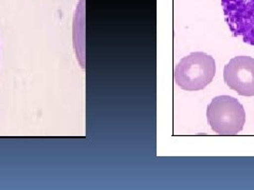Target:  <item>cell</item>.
I'll return each mask as SVG.
<instances>
[{
  "label": "cell",
  "instance_id": "1",
  "mask_svg": "<svg viewBox=\"0 0 254 190\" xmlns=\"http://www.w3.org/2000/svg\"><path fill=\"white\" fill-rule=\"evenodd\" d=\"M216 63L211 55L193 52L182 57L174 70V79L182 90L199 91L212 83Z\"/></svg>",
  "mask_w": 254,
  "mask_h": 190
},
{
  "label": "cell",
  "instance_id": "2",
  "mask_svg": "<svg viewBox=\"0 0 254 190\" xmlns=\"http://www.w3.org/2000/svg\"><path fill=\"white\" fill-rule=\"evenodd\" d=\"M206 118L214 132L220 136H235L244 129L246 112L235 97L220 95L214 97L209 104Z\"/></svg>",
  "mask_w": 254,
  "mask_h": 190
},
{
  "label": "cell",
  "instance_id": "3",
  "mask_svg": "<svg viewBox=\"0 0 254 190\" xmlns=\"http://www.w3.org/2000/svg\"><path fill=\"white\" fill-rule=\"evenodd\" d=\"M221 6L233 36L254 46V0H221Z\"/></svg>",
  "mask_w": 254,
  "mask_h": 190
},
{
  "label": "cell",
  "instance_id": "4",
  "mask_svg": "<svg viewBox=\"0 0 254 190\" xmlns=\"http://www.w3.org/2000/svg\"><path fill=\"white\" fill-rule=\"evenodd\" d=\"M224 79L230 89L242 96H254V58L233 57L225 66Z\"/></svg>",
  "mask_w": 254,
  "mask_h": 190
}]
</instances>
